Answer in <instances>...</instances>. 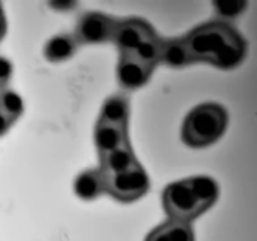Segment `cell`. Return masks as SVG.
Masks as SVG:
<instances>
[{
	"mask_svg": "<svg viewBox=\"0 0 257 241\" xmlns=\"http://www.w3.org/2000/svg\"><path fill=\"white\" fill-rule=\"evenodd\" d=\"M193 63H208L221 69L238 67L247 54V43L230 23H203L185 35Z\"/></svg>",
	"mask_w": 257,
	"mask_h": 241,
	"instance_id": "6da1fadb",
	"label": "cell"
},
{
	"mask_svg": "<svg viewBox=\"0 0 257 241\" xmlns=\"http://www.w3.org/2000/svg\"><path fill=\"white\" fill-rule=\"evenodd\" d=\"M218 198V185L208 176H193L170 183L162 195L163 208L172 220L190 222L210 210Z\"/></svg>",
	"mask_w": 257,
	"mask_h": 241,
	"instance_id": "7a4b0ae2",
	"label": "cell"
},
{
	"mask_svg": "<svg viewBox=\"0 0 257 241\" xmlns=\"http://www.w3.org/2000/svg\"><path fill=\"white\" fill-rule=\"evenodd\" d=\"M228 125V114L217 103H202L193 108L182 125V141L192 148H203L217 142Z\"/></svg>",
	"mask_w": 257,
	"mask_h": 241,
	"instance_id": "3957f363",
	"label": "cell"
},
{
	"mask_svg": "<svg viewBox=\"0 0 257 241\" xmlns=\"http://www.w3.org/2000/svg\"><path fill=\"white\" fill-rule=\"evenodd\" d=\"M113 43L119 53L136 55L155 68L160 64L162 38L147 20L141 18L118 20Z\"/></svg>",
	"mask_w": 257,
	"mask_h": 241,
	"instance_id": "277c9868",
	"label": "cell"
},
{
	"mask_svg": "<svg viewBox=\"0 0 257 241\" xmlns=\"http://www.w3.org/2000/svg\"><path fill=\"white\" fill-rule=\"evenodd\" d=\"M103 177L105 193L119 202L140 200L150 190V178L140 162L125 170L103 173Z\"/></svg>",
	"mask_w": 257,
	"mask_h": 241,
	"instance_id": "5b68a950",
	"label": "cell"
},
{
	"mask_svg": "<svg viewBox=\"0 0 257 241\" xmlns=\"http://www.w3.org/2000/svg\"><path fill=\"white\" fill-rule=\"evenodd\" d=\"M118 19L99 12H87L78 19L73 35L79 45L113 43Z\"/></svg>",
	"mask_w": 257,
	"mask_h": 241,
	"instance_id": "8992f818",
	"label": "cell"
},
{
	"mask_svg": "<svg viewBox=\"0 0 257 241\" xmlns=\"http://www.w3.org/2000/svg\"><path fill=\"white\" fill-rule=\"evenodd\" d=\"M155 67L128 53H119L117 80L120 88L128 92L140 89L151 79Z\"/></svg>",
	"mask_w": 257,
	"mask_h": 241,
	"instance_id": "52a82bcc",
	"label": "cell"
},
{
	"mask_svg": "<svg viewBox=\"0 0 257 241\" xmlns=\"http://www.w3.org/2000/svg\"><path fill=\"white\" fill-rule=\"evenodd\" d=\"M94 143L99 157L122 146L130 145L128 126L97 120L94 130Z\"/></svg>",
	"mask_w": 257,
	"mask_h": 241,
	"instance_id": "ba28073f",
	"label": "cell"
},
{
	"mask_svg": "<svg viewBox=\"0 0 257 241\" xmlns=\"http://www.w3.org/2000/svg\"><path fill=\"white\" fill-rule=\"evenodd\" d=\"M145 241H195V232L190 222L168 218L153 228Z\"/></svg>",
	"mask_w": 257,
	"mask_h": 241,
	"instance_id": "9c48e42d",
	"label": "cell"
},
{
	"mask_svg": "<svg viewBox=\"0 0 257 241\" xmlns=\"http://www.w3.org/2000/svg\"><path fill=\"white\" fill-rule=\"evenodd\" d=\"M160 64H165L171 68H185L193 64L190 50L185 42V38L163 39L161 43Z\"/></svg>",
	"mask_w": 257,
	"mask_h": 241,
	"instance_id": "30bf717a",
	"label": "cell"
},
{
	"mask_svg": "<svg viewBox=\"0 0 257 241\" xmlns=\"http://www.w3.org/2000/svg\"><path fill=\"white\" fill-rule=\"evenodd\" d=\"M74 192L84 201H93L105 193L104 177L100 168L83 171L74 181Z\"/></svg>",
	"mask_w": 257,
	"mask_h": 241,
	"instance_id": "8fae6325",
	"label": "cell"
},
{
	"mask_svg": "<svg viewBox=\"0 0 257 241\" xmlns=\"http://www.w3.org/2000/svg\"><path fill=\"white\" fill-rule=\"evenodd\" d=\"M79 43L73 34L54 35L47 42L44 47V57L50 63H62L69 60L77 53Z\"/></svg>",
	"mask_w": 257,
	"mask_h": 241,
	"instance_id": "7c38bea8",
	"label": "cell"
},
{
	"mask_svg": "<svg viewBox=\"0 0 257 241\" xmlns=\"http://www.w3.org/2000/svg\"><path fill=\"white\" fill-rule=\"evenodd\" d=\"M130 99L124 94H113L105 99L98 120L115 125H127L130 118Z\"/></svg>",
	"mask_w": 257,
	"mask_h": 241,
	"instance_id": "4fadbf2b",
	"label": "cell"
},
{
	"mask_svg": "<svg viewBox=\"0 0 257 241\" xmlns=\"http://www.w3.org/2000/svg\"><path fill=\"white\" fill-rule=\"evenodd\" d=\"M99 160V168L103 173L117 172V171L125 170V168L138 163L137 157H136L135 152L131 147V143L100 156Z\"/></svg>",
	"mask_w": 257,
	"mask_h": 241,
	"instance_id": "5bb4252c",
	"label": "cell"
},
{
	"mask_svg": "<svg viewBox=\"0 0 257 241\" xmlns=\"http://www.w3.org/2000/svg\"><path fill=\"white\" fill-rule=\"evenodd\" d=\"M24 110L23 99L13 90H3L0 93V112L14 125Z\"/></svg>",
	"mask_w": 257,
	"mask_h": 241,
	"instance_id": "9a60e30c",
	"label": "cell"
},
{
	"mask_svg": "<svg viewBox=\"0 0 257 241\" xmlns=\"http://www.w3.org/2000/svg\"><path fill=\"white\" fill-rule=\"evenodd\" d=\"M213 12L221 22L228 23V20L235 19L245 12L247 3L243 0H232V2H213Z\"/></svg>",
	"mask_w": 257,
	"mask_h": 241,
	"instance_id": "2e32d148",
	"label": "cell"
},
{
	"mask_svg": "<svg viewBox=\"0 0 257 241\" xmlns=\"http://www.w3.org/2000/svg\"><path fill=\"white\" fill-rule=\"evenodd\" d=\"M13 74V65L7 58L0 57V93L5 90Z\"/></svg>",
	"mask_w": 257,
	"mask_h": 241,
	"instance_id": "e0dca14e",
	"label": "cell"
},
{
	"mask_svg": "<svg viewBox=\"0 0 257 241\" xmlns=\"http://www.w3.org/2000/svg\"><path fill=\"white\" fill-rule=\"evenodd\" d=\"M7 17H5L4 8H3V4L0 3V42L3 40V38L7 34Z\"/></svg>",
	"mask_w": 257,
	"mask_h": 241,
	"instance_id": "ac0fdd59",
	"label": "cell"
},
{
	"mask_svg": "<svg viewBox=\"0 0 257 241\" xmlns=\"http://www.w3.org/2000/svg\"><path fill=\"white\" fill-rule=\"evenodd\" d=\"M13 126V123L0 112V137H3L4 135H7L8 131L10 130V127Z\"/></svg>",
	"mask_w": 257,
	"mask_h": 241,
	"instance_id": "d6986e66",
	"label": "cell"
}]
</instances>
